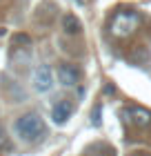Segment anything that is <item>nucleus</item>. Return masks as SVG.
Segmentation results:
<instances>
[{"mask_svg":"<svg viewBox=\"0 0 151 156\" xmlns=\"http://www.w3.org/2000/svg\"><path fill=\"white\" fill-rule=\"evenodd\" d=\"M16 134L20 136V140L25 143H40L47 134V125L45 118L36 112H29V114H22L16 120Z\"/></svg>","mask_w":151,"mask_h":156,"instance_id":"obj_1","label":"nucleus"},{"mask_svg":"<svg viewBox=\"0 0 151 156\" xmlns=\"http://www.w3.org/2000/svg\"><path fill=\"white\" fill-rule=\"evenodd\" d=\"M138 25H140L138 11H133V9H122V11H116V13L111 16L109 31H111V36H116V38H129L136 29H138Z\"/></svg>","mask_w":151,"mask_h":156,"instance_id":"obj_2","label":"nucleus"},{"mask_svg":"<svg viewBox=\"0 0 151 156\" xmlns=\"http://www.w3.org/2000/svg\"><path fill=\"white\" fill-rule=\"evenodd\" d=\"M31 85H33V89L38 91V94L51 91V87H53V72H51V67H49V65H38V67H36Z\"/></svg>","mask_w":151,"mask_h":156,"instance_id":"obj_3","label":"nucleus"},{"mask_svg":"<svg viewBox=\"0 0 151 156\" xmlns=\"http://www.w3.org/2000/svg\"><path fill=\"white\" fill-rule=\"evenodd\" d=\"M56 78H58V83L62 87H76L80 83V69L76 65H71V62H62L56 69Z\"/></svg>","mask_w":151,"mask_h":156,"instance_id":"obj_4","label":"nucleus"},{"mask_svg":"<svg viewBox=\"0 0 151 156\" xmlns=\"http://www.w3.org/2000/svg\"><path fill=\"white\" fill-rule=\"evenodd\" d=\"M71 114H74V103L67 101V98H60V101L51 107V120L56 125H64Z\"/></svg>","mask_w":151,"mask_h":156,"instance_id":"obj_5","label":"nucleus"},{"mask_svg":"<svg viewBox=\"0 0 151 156\" xmlns=\"http://www.w3.org/2000/svg\"><path fill=\"white\" fill-rule=\"evenodd\" d=\"M125 116H127V120L131 125L140 127V129L151 125V112H147L145 107H127L125 109Z\"/></svg>","mask_w":151,"mask_h":156,"instance_id":"obj_6","label":"nucleus"},{"mask_svg":"<svg viewBox=\"0 0 151 156\" xmlns=\"http://www.w3.org/2000/svg\"><path fill=\"white\" fill-rule=\"evenodd\" d=\"M62 29L67 36H78V34L82 31V23L78 20V16L74 13H64L62 16Z\"/></svg>","mask_w":151,"mask_h":156,"instance_id":"obj_7","label":"nucleus"},{"mask_svg":"<svg viewBox=\"0 0 151 156\" xmlns=\"http://www.w3.org/2000/svg\"><path fill=\"white\" fill-rule=\"evenodd\" d=\"M11 47L13 49H29L31 47V36L29 34H13L11 36Z\"/></svg>","mask_w":151,"mask_h":156,"instance_id":"obj_8","label":"nucleus"},{"mask_svg":"<svg viewBox=\"0 0 151 156\" xmlns=\"http://www.w3.org/2000/svg\"><path fill=\"white\" fill-rule=\"evenodd\" d=\"M100 116H102V105H100V103H98V105H96V107H93V112H91V123H93V125H96V127L100 125Z\"/></svg>","mask_w":151,"mask_h":156,"instance_id":"obj_9","label":"nucleus"},{"mask_svg":"<svg viewBox=\"0 0 151 156\" xmlns=\"http://www.w3.org/2000/svg\"><path fill=\"white\" fill-rule=\"evenodd\" d=\"M7 143H9V138H7V132H5V127L0 125V150H5Z\"/></svg>","mask_w":151,"mask_h":156,"instance_id":"obj_10","label":"nucleus"},{"mask_svg":"<svg viewBox=\"0 0 151 156\" xmlns=\"http://www.w3.org/2000/svg\"><path fill=\"white\" fill-rule=\"evenodd\" d=\"M0 36H5V29H2V27H0Z\"/></svg>","mask_w":151,"mask_h":156,"instance_id":"obj_11","label":"nucleus"}]
</instances>
